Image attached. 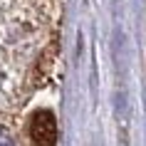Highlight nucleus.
<instances>
[{
  "label": "nucleus",
  "mask_w": 146,
  "mask_h": 146,
  "mask_svg": "<svg viewBox=\"0 0 146 146\" xmlns=\"http://www.w3.org/2000/svg\"><path fill=\"white\" fill-rule=\"evenodd\" d=\"M30 136L37 146H54L57 144V121L52 111H37L30 121Z\"/></svg>",
  "instance_id": "obj_1"
},
{
  "label": "nucleus",
  "mask_w": 146,
  "mask_h": 146,
  "mask_svg": "<svg viewBox=\"0 0 146 146\" xmlns=\"http://www.w3.org/2000/svg\"><path fill=\"white\" fill-rule=\"evenodd\" d=\"M0 146H15V139L10 136L8 131H3V129H0Z\"/></svg>",
  "instance_id": "obj_2"
}]
</instances>
